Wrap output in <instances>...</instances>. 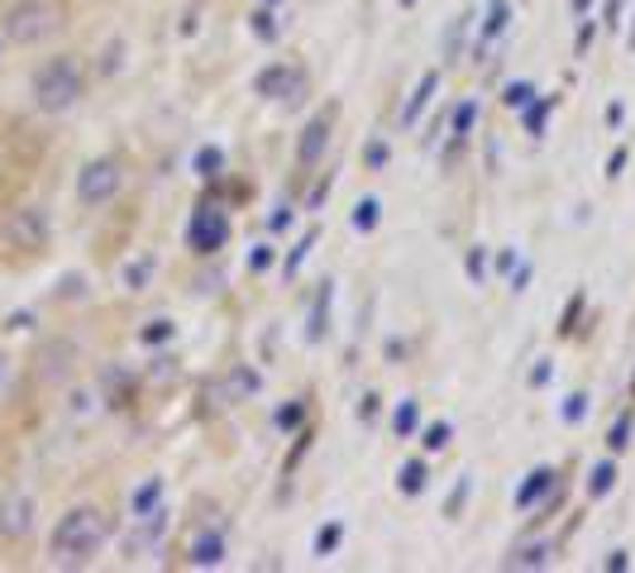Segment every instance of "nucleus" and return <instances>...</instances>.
I'll return each mask as SVG.
<instances>
[{
	"label": "nucleus",
	"mask_w": 635,
	"mask_h": 573,
	"mask_svg": "<svg viewBox=\"0 0 635 573\" xmlns=\"http://www.w3.org/2000/svg\"><path fill=\"white\" fill-rule=\"evenodd\" d=\"M105 540H110L105 512H97V506H72V512L53 525V540H49L53 564H87Z\"/></svg>",
	"instance_id": "1"
},
{
	"label": "nucleus",
	"mask_w": 635,
	"mask_h": 573,
	"mask_svg": "<svg viewBox=\"0 0 635 573\" xmlns=\"http://www.w3.org/2000/svg\"><path fill=\"white\" fill-rule=\"evenodd\" d=\"M62 29V10L53 0H14L6 10V20H0V34L14 48H34L43 39H53Z\"/></svg>",
	"instance_id": "2"
},
{
	"label": "nucleus",
	"mask_w": 635,
	"mask_h": 573,
	"mask_svg": "<svg viewBox=\"0 0 635 573\" xmlns=\"http://www.w3.org/2000/svg\"><path fill=\"white\" fill-rule=\"evenodd\" d=\"M77 101H82V68H77V58L43 62L34 72V105L43 115H62V110H72Z\"/></svg>",
	"instance_id": "3"
},
{
	"label": "nucleus",
	"mask_w": 635,
	"mask_h": 573,
	"mask_svg": "<svg viewBox=\"0 0 635 573\" xmlns=\"http://www.w3.org/2000/svg\"><path fill=\"white\" fill-rule=\"evenodd\" d=\"M120 182H124V172L115 158H91V163L77 172V201L82 205H110L120 197Z\"/></svg>",
	"instance_id": "4"
},
{
	"label": "nucleus",
	"mask_w": 635,
	"mask_h": 573,
	"mask_svg": "<svg viewBox=\"0 0 635 573\" xmlns=\"http://www.w3.org/2000/svg\"><path fill=\"white\" fill-rule=\"evenodd\" d=\"M49 215L39 211V205H20V211H10L6 220V244L10 249H24V253H39V249H49Z\"/></svg>",
	"instance_id": "5"
},
{
	"label": "nucleus",
	"mask_w": 635,
	"mask_h": 573,
	"mask_svg": "<svg viewBox=\"0 0 635 573\" xmlns=\"http://www.w3.org/2000/svg\"><path fill=\"white\" fill-rule=\"evenodd\" d=\"M253 91L268 96V101H301L306 77H301L292 62H273V68H263L259 77H253Z\"/></svg>",
	"instance_id": "6"
},
{
	"label": "nucleus",
	"mask_w": 635,
	"mask_h": 573,
	"mask_svg": "<svg viewBox=\"0 0 635 573\" xmlns=\"http://www.w3.org/2000/svg\"><path fill=\"white\" fill-rule=\"evenodd\" d=\"M225 239H230V220L215 205H201L192 215V225H187V244L196 253H215V249H225Z\"/></svg>",
	"instance_id": "7"
},
{
	"label": "nucleus",
	"mask_w": 635,
	"mask_h": 573,
	"mask_svg": "<svg viewBox=\"0 0 635 573\" xmlns=\"http://www.w3.org/2000/svg\"><path fill=\"white\" fill-rule=\"evenodd\" d=\"M29 531H34V497L10 492V497L0 502V540H24Z\"/></svg>",
	"instance_id": "8"
},
{
	"label": "nucleus",
	"mask_w": 635,
	"mask_h": 573,
	"mask_svg": "<svg viewBox=\"0 0 635 573\" xmlns=\"http://www.w3.org/2000/svg\"><path fill=\"white\" fill-rule=\"evenodd\" d=\"M330 124H335V115H330V110H321V115H315L306 130H301V143H296V163H301V168H315V163H321V153L330 149Z\"/></svg>",
	"instance_id": "9"
},
{
	"label": "nucleus",
	"mask_w": 635,
	"mask_h": 573,
	"mask_svg": "<svg viewBox=\"0 0 635 573\" xmlns=\"http://www.w3.org/2000/svg\"><path fill=\"white\" fill-rule=\"evenodd\" d=\"M192 564L196 569H215V564H225V535H215V531H201L196 540H192Z\"/></svg>",
	"instance_id": "10"
},
{
	"label": "nucleus",
	"mask_w": 635,
	"mask_h": 573,
	"mask_svg": "<svg viewBox=\"0 0 635 573\" xmlns=\"http://www.w3.org/2000/svg\"><path fill=\"white\" fill-rule=\"evenodd\" d=\"M139 521H144V525H139L134 540H130V550H134V554H139V550H153L158 540H163V531H168V512H163V506H153V512H149V516H139Z\"/></svg>",
	"instance_id": "11"
},
{
	"label": "nucleus",
	"mask_w": 635,
	"mask_h": 573,
	"mask_svg": "<svg viewBox=\"0 0 635 573\" xmlns=\"http://www.w3.org/2000/svg\"><path fill=\"white\" fill-rule=\"evenodd\" d=\"M435 87H440V72H425V77H421V87H416V96H411L406 110H402V124H416V120H421V110L431 105Z\"/></svg>",
	"instance_id": "12"
},
{
	"label": "nucleus",
	"mask_w": 635,
	"mask_h": 573,
	"mask_svg": "<svg viewBox=\"0 0 635 573\" xmlns=\"http://www.w3.org/2000/svg\"><path fill=\"white\" fill-rule=\"evenodd\" d=\"M550 554H554V545H550V540H535V545L516 550L512 560H506V569H545V564H550Z\"/></svg>",
	"instance_id": "13"
},
{
	"label": "nucleus",
	"mask_w": 635,
	"mask_h": 573,
	"mask_svg": "<svg viewBox=\"0 0 635 573\" xmlns=\"http://www.w3.org/2000/svg\"><path fill=\"white\" fill-rule=\"evenodd\" d=\"M158 502H163V478H149L144 487L130 492V512H134V516H149Z\"/></svg>",
	"instance_id": "14"
},
{
	"label": "nucleus",
	"mask_w": 635,
	"mask_h": 573,
	"mask_svg": "<svg viewBox=\"0 0 635 573\" xmlns=\"http://www.w3.org/2000/svg\"><path fill=\"white\" fill-rule=\"evenodd\" d=\"M550 487H554V473H550V469H535V473L526 478V487H516V506H535Z\"/></svg>",
	"instance_id": "15"
},
{
	"label": "nucleus",
	"mask_w": 635,
	"mask_h": 573,
	"mask_svg": "<svg viewBox=\"0 0 635 573\" xmlns=\"http://www.w3.org/2000/svg\"><path fill=\"white\" fill-rule=\"evenodd\" d=\"M72 354H77L72 344H53L49 354H43V378H62V373H68L72 369Z\"/></svg>",
	"instance_id": "16"
},
{
	"label": "nucleus",
	"mask_w": 635,
	"mask_h": 573,
	"mask_svg": "<svg viewBox=\"0 0 635 573\" xmlns=\"http://www.w3.org/2000/svg\"><path fill=\"white\" fill-rule=\"evenodd\" d=\"M416 425H421V406L416 402H402V406H396V416H392V430H396V435H416Z\"/></svg>",
	"instance_id": "17"
},
{
	"label": "nucleus",
	"mask_w": 635,
	"mask_h": 573,
	"mask_svg": "<svg viewBox=\"0 0 635 573\" xmlns=\"http://www.w3.org/2000/svg\"><path fill=\"white\" fill-rule=\"evenodd\" d=\"M340 540H344V525H340V521L321 525V531H315V554H335V550H340Z\"/></svg>",
	"instance_id": "18"
},
{
	"label": "nucleus",
	"mask_w": 635,
	"mask_h": 573,
	"mask_svg": "<svg viewBox=\"0 0 635 573\" xmlns=\"http://www.w3.org/2000/svg\"><path fill=\"white\" fill-rule=\"evenodd\" d=\"M149 278H153V259H139V263L124 268V286H130V292H144Z\"/></svg>",
	"instance_id": "19"
},
{
	"label": "nucleus",
	"mask_w": 635,
	"mask_h": 573,
	"mask_svg": "<svg viewBox=\"0 0 635 573\" xmlns=\"http://www.w3.org/2000/svg\"><path fill=\"white\" fill-rule=\"evenodd\" d=\"M612 483H616V469L612 464H597L593 473H587V492H593V497H607Z\"/></svg>",
	"instance_id": "20"
},
{
	"label": "nucleus",
	"mask_w": 635,
	"mask_h": 573,
	"mask_svg": "<svg viewBox=\"0 0 635 573\" xmlns=\"http://www.w3.org/2000/svg\"><path fill=\"white\" fill-rule=\"evenodd\" d=\"M172 334H178V325H172V321H149L144 330H139V344H168Z\"/></svg>",
	"instance_id": "21"
},
{
	"label": "nucleus",
	"mask_w": 635,
	"mask_h": 573,
	"mask_svg": "<svg viewBox=\"0 0 635 573\" xmlns=\"http://www.w3.org/2000/svg\"><path fill=\"white\" fill-rule=\"evenodd\" d=\"M502 101L512 105V110H526V105L535 101V87H531V82H512V87L502 91Z\"/></svg>",
	"instance_id": "22"
},
{
	"label": "nucleus",
	"mask_w": 635,
	"mask_h": 573,
	"mask_svg": "<svg viewBox=\"0 0 635 573\" xmlns=\"http://www.w3.org/2000/svg\"><path fill=\"white\" fill-rule=\"evenodd\" d=\"M550 105H554V96H545V101L526 105V130H531V134H545V115H550Z\"/></svg>",
	"instance_id": "23"
},
{
	"label": "nucleus",
	"mask_w": 635,
	"mask_h": 573,
	"mask_svg": "<svg viewBox=\"0 0 635 573\" xmlns=\"http://www.w3.org/2000/svg\"><path fill=\"white\" fill-rule=\"evenodd\" d=\"M220 168H225V153H220V149H201L196 153V172H201V178H215Z\"/></svg>",
	"instance_id": "24"
},
{
	"label": "nucleus",
	"mask_w": 635,
	"mask_h": 573,
	"mask_svg": "<svg viewBox=\"0 0 635 573\" xmlns=\"http://www.w3.org/2000/svg\"><path fill=\"white\" fill-rule=\"evenodd\" d=\"M249 24H253V34H259L263 43H273V39H278V24H273V10H253V20H249Z\"/></svg>",
	"instance_id": "25"
},
{
	"label": "nucleus",
	"mask_w": 635,
	"mask_h": 573,
	"mask_svg": "<svg viewBox=\"0 0 635 573\" xmlns=\"http://www.w3.org/2000/svg\"><path fill=\"white\" fill-rule=\"evenodd\" d=\"M396 483H402V492H421L425 487V464H406L402 473H396Z\"/></svg>",
	"instance_id": "26"
},
{
	"label": "nucleus",
	"mask_w": 635,
	"mask_h": 573,
	"mask_svg": "<svg viewBox=\"0 0 635 573\" xmlns=\"http://www.w3.org/2000/svg\"><path fill=\"white\" fill-rule=\"evenodd\" d=\"M373 225H377V201L369 197V201L354 205V230H373Z\"/></svg>",
	"instance_id": "27"
},
{
	"label": "nucleus",
	"mask_w": 635,
	"mask_h": 573,
	"mask_svg": "<svg viewBox=\"0 0 635 573\" xmlns=\"http://www.w3.org/2000/svg\"><path fill=\"white\" fill-rule=\"evenodd\" d=\"M301 421H306V406H301V402H292V406L278 411V430H296Z\"/></svg>",
	"instance_id": "28"
},
{
	"label": "nucleus",
	"mask_w": 635,
	"mask_h": 573,
	"mask_svg": "<svg viewBox=\"0 0 635 573\" xmlns=\"http://www.w3.org/2000/svg\"><path fill=\"white\" fill-rule=\"evenodd\" d=\"M612 450H626V444H631V411H626V416H616V425H612Z\"/></svg>",
	"instance_id": "29"
},
{
	"label": "nucleus",
	"mask_w": 635,
	"mask_h": 573,
	"mask_svg": "<svg viewBox=\"0 0 635 573\" xmlns=\"http://www.w3.org/2000/svg\"><path fill=\"white\" fill-rule=\"evenodd\" d=\"M450 440H454V430H450V425H431V430H425V450H431V454H435V450H444Z\"/></svg>",
	"instance_id": "30"
},
{
	"label": "nucleus",
	"mask_w": 635,
	"mask_h": 573,
	"mask_svg": "<svg viewBox=\"0 0 635 573\" xmlns=\"http://www.w3.org/2000/svg\"><path fill=\"white\" fill-rule=\"evenodd\" d=\"M473 115H478V105H473V101L458 105V115H454V134H468V130H473Z\"/></svg>",
	"instance_id": "31"
},
{
	"label": "nucleus",
	"mask_w": 635,
	"mask_h": 573,
	"mask_svg": "<svg viewBox=\"0 0 635 573\" xmlns=\"http://www.w3.org/2000/svg\"><path fill=\"white\" fill-rule=\"evenodd\" d=\"M506 29V0H492V20H487V34H502Z\"/></svg>",
	"instance_id": "32"
},
{
	"label": "nucleus",
	"mask_w": 635,
	"mask_h": 573,
	"mask_svg": "<svg viewBox=\"0 0 635 573\" xmlns=\"http://www.w3.org/2000/svg\"><path fill=\"white\" fill-rule=\"evenodd\" d=\"M268 263H273V249H268V244H259V249L249 253V273H263Z\"/></svg>",
	"instance_id": "33"
},
{
	"label": "nucleus",
	"mask_w": 635,
	"mask_h": 573,
	"mask_svg": "<svg viewBox=\"0 0 635 573\" xmlns=\"http://www.w3.org/2000/svg\"><path fill=\"white\" fill-rule=\"evenodd\" d=\"M363 158H369V168H383V163H387V143H383V139H373L369 149H363Z\"/></svg>",
	"instance_id": "34"
},
{
	"label": "nucleus",
	"mask_w": 635,
	"mask_h": 573,
	"mask_svg": "<svg viewBox=\"0 0 635 573\" xmlns=\"http://www.w3.org/2000/svg\"><path fill=\"white\" fill-rule=\"evenodd\" d=\"M234 392H259V373H249V369H234Z\"/></svg>",
	"instance_id": "35"
},
{
	"label": "nucleus",
	"mask_w": 635,
	"mask_h": 573,
	"mask_svg": "<svg viewBox=\"0 0 635 573\" xmlns=\"http://www.w3.org/2000/svg\"><path fill=\"white\" fill-rule=\"evenodd\" d=\"M583 411H587V396L574 392V396H568V406H564V421H583Z\"/></svg>",
	"instance_id": "36"
},
{
	"label": "nucleus",
	"mask_w": 635,
	"mask_h": 573,
	"mask_svg": "<svg viewBox=\"0 0 635 573\" xmlns=\"http://www.w3.org/2000/svg\"><path fill=\"white\" fill-rule=\"evenodd\" d=\"M483 273H487V263H483V249H473V253H468V278H473V282H483Z\"/></svg>",
	"instance_id": "37"
},
{
	"label": "nucleus",
	"mask_w": 635,
	"mask_h": 573,
	"mask_svg": "<svg viewBox=\"0 0 635 573\" xmlns=\"http://www.w3.org/2000/svg\"><path fill=\"white\" fill-rule=\"evenodd\" d=\"M29 325H34V315L20 311V315H10V325H6V330H29Z\"/></svg>",
	"instance_id": "38"
},
{
	"label": "nucleus",
	"mask_w": 635,
	"mask_h": 573,
	"mask_svg": "<svg viewBox=\"0 0 635 573\" xmlns=\"http://www.w3.org/2000/svg\"><path fill=\"white\" fill-rule=\"evenodd\" d=\"M6 378H10V359L0 354V388H6Z\"/></svg>",
	"instance_id": "39"
},
{
	"label": "nucleus",
	"mask_w": 635,
	"mask_h": 573,
	"mask_svg": "<svg viewBox=\"0 0 635 573\" xmlns=\"http://www.w3.org/2000/svg\"><path fill=\"white\" fill-rule=\"evenodd\" d=\"M587 6H593V0H574V10H587Z\"/></svg>",
	"instance_id": "40"
},
{
	"label": "nucleus",
	"mask_w": 635,
	"mask_h": 573,
	"mask_svg": "<svg viewBox=\"0 0 635 573\" xmlns=\"http://www.w3.org/2000/svg\"><path fill=\"white\" fill-rule=\"evenodd\" d=\"M0 58H6V34H0Z\"/></svg>",
	"instance_id": "41"
},
{
	"label": "nucleus",
	"mask_w": 635,
	"mask_h": 573,
	"mask_svg": "<svg viewBox=\"0 0 635 573\" xmlns=\"http://www.w3.org/2000/svg\"><path fill=\"white\" fill-rule=\"evenodd\" d=\"M626 43H631V48H635V29H631V34H626Z\"/></svg>",
	"instance_id": "42"
},
{
	"label": "nucleus",
	"mask_w": 635,
	"mask_h": 573,
	"mask_svg": "<svg viewBox=\"0 0 635 573\" xmlns=\"http://www.w3.org/2000/svg\"><path fill=\"white\" fill-rule=\"evenodd\" d=\"M402 6H416V0H402Z\"/></svg>",
	"instance_id": "43"
},
{
	"label": "nucleus",
	"mask_w": 635,
	"mask_h": 573,
	"mask_svg": "<svg viewBox=\"0 0 635 573\" xmlns=\"http://www.w3.org/2000/svg\"><path fill=\"white\" fill-rule=\"evenodd\" d=\"M268 6H273V0H268Z\"/></svg>",
	"instance_id": "44"
}]
</instances>
